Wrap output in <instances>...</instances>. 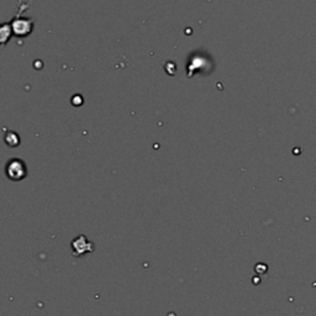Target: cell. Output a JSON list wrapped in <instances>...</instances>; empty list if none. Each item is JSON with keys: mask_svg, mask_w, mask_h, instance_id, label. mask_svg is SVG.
<instances>
[{"mask_svg": "<svg viewBox=\"0 0 316 316\" xmlns=\"http://www.w3.org/2000/svg\"><path fill=\"white\" fill-rule=\"evenodd\" d=\"M5 174L13 182H20L27 176V167L25 162L20 158H11L5 165Z\"/></svg>", "mask_w": 316, "mask_h": 316, "instance_id": "obj_1", "label": "cell"}, {"mask_svg": "<svg viewBox=\"0 0 316 316\" xmlns=\"http://www.w3.org/2000/svg\"><path fill=\"white\" fill-rule=\"evenodd\" d=\"M70 247H72V252L75 257H82L84 254L94 252L95 246L91 241H89L84 235H79L70 242Z\"/></svg>", "mask_w": 316, "mask_h": 316, "instance_id": "obj_3", "label": "cell"}, {"mask_svg": "<svg viewBox=\"0 0 316 316\" xmlns=\"http://www.w3.org/2000/svg\"><path fill=\"white\" fill-rule=\"evenodd\" d=\"M4 141L5 143L10 147H16L20 145V137L17 136V134L14 133V131H8L4 136Z\"/></svg>", "mask_w": 316, "mask_h": 316, "instance_id": "obj_5", "label": "cell"}, {"mask_svg": "<svg viewBox=\"0 0 316 316\" xmlns=\"http://www.w3.org/2000/svg\"><path fill=\"white\" fill-rule=\"evenodd\" d=\"M14 35L13 29H11L10 24H3L2 29H0V39H2L3 46L7 45V42L10 40L11 36Z\"/></svg>", "mask_w": 316, "mask_h": 316, "instance_id": "obj_4", "label": "cell"}, {"mask_svg": "<svg viewBox=\"0 0 316 316\" xmlns=\"http://www.w3.org/2000/svg\"><path fill=\"white\" fill-rule=\"evenodd\" d=\"M11 29H13V32L15 36L17 38H26L29 36L30 33L32 32L33 29V23L31 19L29 17H24L17 15V16L14 17V20L10 23Z\"/></svg>", "mask_w": 316, "mask_h": 316, "instance_id": "obj_2", "label": "cell"}]
</instances>
